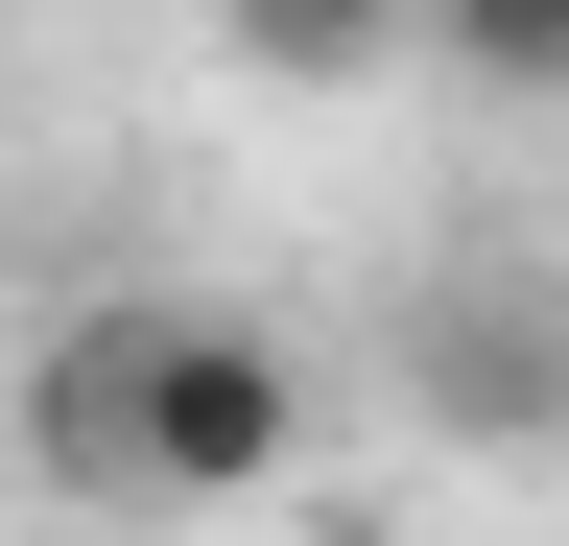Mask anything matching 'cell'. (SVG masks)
Returning a JSON list of instances; mask_svg holds the SVG:
<instances>
[{
	"instance_id": "obj_1",
	"label": "cell",
	"mask_w": 569,
	"mask_h": 546,
	"mask_svg": "<svg viewBox=\"0 0 569 546\" xmlns=\"http://www.w3.org/2000/svg\"><path fill=\"white\" fill-rule=\"evenodd\" d=\"M24 475L96 523H213L309 475V357L238 309H71L24 357Z\"/></svg>"
},
{
	"instance_id": "obj_2",
	"label": "cell",
	"mask_w": 569,
	"mask_h": 546,
	"mask_svg": "<svg viewBox=\"0 0 569 546\" xmlns=\"http://www.w3.org/2000/svg\"><path fill=\"white\" fill-rule=\"evenodd\" d=\"M380 357H403V404L451 451H569V286L546 261H427Z\"/></svg>"
},
{
	"instance_id": "obj_3",
	"label": "cell",
	"mask_w": 569,
	"mask_h": 546,
	"mask_svg": "<svg viewBox=\"0 0 569 546\" xmlns=\"http://www.w3.org/2000/svg\"><path fill=\"white\" fill-rule=\"evenodd\" d=\"M213 48H238L261 96H380L403 72V0H213Z\"/></svg>"
},
{
	"instance_id": "obj_4",
	"label": "cell",
	"mask_w": 569,
	"mask_h": 546,
	"mask_svg": "<svg viewBox=\"0 0 569 546\" xmlns=\"http://www.w3.org/2000/svg\"><path fill=\"white\" fill-rule=\"evenodd\" d=\"M403 72H451V96H569V0H403Z\"/></svg>"
},
{
	"instance_id": "obj_5",
	"label": "cell",
	"mask_w": 569,
	"mask_h": 546,
	"mask_svg": "<svg viewBox=\"0 0 569 546\" xmlns=\"http://www.w3.org/2000/svg\"><path fill=\"white\" fill-rule=\"evenodd\" d=\"M0 72H24V0H0Z\"/></svg>"
}]
</instances>
